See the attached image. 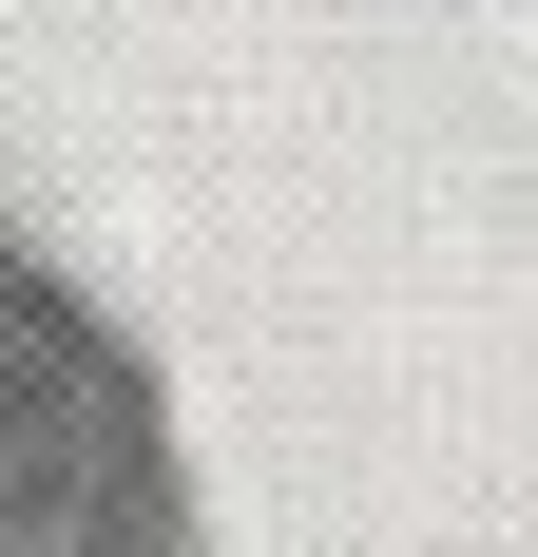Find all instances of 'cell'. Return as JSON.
I'll return each instance as SVG.
<instances>
[]
</instances>
